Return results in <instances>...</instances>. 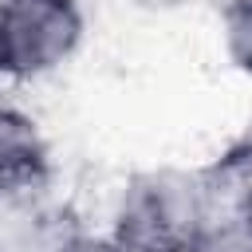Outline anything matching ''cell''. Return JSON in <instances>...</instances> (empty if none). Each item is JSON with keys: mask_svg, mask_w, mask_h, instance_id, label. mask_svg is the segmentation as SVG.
Wrapping results in <instances>:
<instances>
[{"mask_svg": "<svg viewBox=\"0 0 252 252\" xmlns=\"http://www.w3.org/2000/svg\"><path fill=\"white\" fill-rule=\"evenodd\" d=\"M220 173L205 169H150L122 185L110 217V236L126 252H173L217 205Z\"/></svg>", "mask_w": 252, "mask_h": 252, "instance_id": "cell-1", "label": "cell"}, {"mask_svg": "<svg viewBox=\"0 0 252 252\" xmlns=\"http://www.w3.org/2000/svg\"><path fill=\"white\" fill-rule=\"evenodd\" d=\"M87 39L83 0H0V83H39Z\"/></svg>", "mask_w": 252, "mask_h": 252, "instance_id": "cell-2", "label": "cell"}, {"mask_svg": "<svg viewBox=\"0 0 252 252\" xmlns=\"http://www.w3.org/2000/svg\"><path fill=\"white\" fill-rule=\"evenodd\" d=\"M51 181V146L32 114L0 102V205L43 193Z\"/></svg>", "mask_w": 252, "mask_h": 252, "instance_id": "cell-3", "label": "cell"}, {"mask_svg": "<svg viewBox=\"0 0 252 252\" xmlns=\"http://www.w3.org/2000/svg\"><path fill=\"white\" fill-rule=\"evenodd\" d=\"M173 252H252V181L220 173L217 205Z\"/></svg>", "mask_w": 252, "mask_h": 252, "instance_id": "cell-4", "label": "cell"}, {"mask_svg": "<svg viewBox=\"0 0 252 252\" xmlns=\"http://www.w3.org/2000/svg\"><path fill=\"white\" fill-rule=\"evenodd\" d=\"M220 47L232 71L252 79V0H228L220 8Z\"/></svg>", "mask_w": 252, "mask_h": 252, "instance_id": "cell-5", "label": "cell"}, {"mask_svg": "<svg viewBox=\"0 0 252 252\" xmlns=\"http://www.w3.org/2000/svg\"><path fill=\"white\" fill-rule=\"evenodd\" d=\"M51 252H126V248L110 236V228H106V232H94V228H87L83 220H75V224L55 240Z\"/></svg>", "mask_w": 252, "mask_h": 252, "instance_id": "cell-6", "label": "cell"}, {"mask_svg": "<svg viewBox=\"0 0 252 252\" xmlns=\"http://www.w3.org/2000/svg\"><path fill=\"white\" fill-rule=\"evenodd\" d=\"M220 173H228V177H240V181H252V118H248V126L232 138V146L213 161Z\"/></svg>", "mask_w": 252, "mask_h": 252, "instance_id": "cell-7", "label": "cell"}]
</instances>
